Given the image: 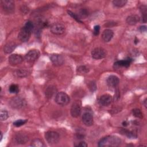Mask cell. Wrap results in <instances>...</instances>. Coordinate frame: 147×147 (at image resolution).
<instances>
[{"label":"cell","instance_id":"ac0fdd59","mask_svg":"<svg viewBox=\"0 0 147 147\" xmlns=\"http://www.w3.org/2000/svg\"><path fill=\"white\" fill-rule=\"evenodd\" d=\"M126 21L127 24L130 25H136L140 21V17L138 15L131 14L129 16L126 18Z\"/></svg>","mask_w":147,"mask_h":147},{"label":"cell","instance_id":"74e56055","mask_svg":"<svg viewBox=\"0 0 147 147\" xmlns=\"http://www.w3.org/2000/svg\"><path fill=\"white\" fill-rule=\"evenodd\" d=\"M143 102H144L143 104H144V106H145V107H146V106H147V104H146V98H145V99H144V100Z\"/></svg>","mask_w":147,"mask_h":147},{"label":"cell","instance_id":"7c38bea8","mask_svg":"<svg viewBox=\"0 0 147 147\" xmlns=\"http://www.w3.org/2000/svg\"><path fill=\"white\" fill-rule=\"evenodd\" d=\"M50 30L53 34L56 35H60L64 33L65 28L61 24H55L51 27Z\"/></svg>","mask_w":147,"mask_h":147},{"label":"cell","instance_id":"ba28073f","mask_svg":"<svg viewBox=\"0 0 147 147\" xmlns=\"http://www.w3.org/2000/svg\"><path fill=\"white\" fill-rule=\"evenodd\" d=\"M40 56V52L38 50L32 49L29 51L25 56V59L27 62L32 63L36 61Z\"/></svg>","mask_w":147,"mask_h":147},{"label":"cell","instance_id":"d4e9b609","mask_svg":"<svg viewBox=\"0 0 147 147\" xmlns=\"http://www.w3.org/2000/svg\"><path fill=\"white\" fill-rule=\"evenodd\" d=\"M127 3L126 0H114L113 1V5L118 7H121L124 6Z\"/></svg>","mask_w":147,"mask_h":147},{"label":"cell","instance_id":"9a60e30c","mask_svg":"<svg viewBox=\"0 0 147 147\" xmlns=\"http://www.w3.org/2000/svg\"><path fill=\"white\" fill-rule=\"evenodd\" d=\"M106 83H107V84L109 87H115L118 85V84L119 83V78L118 76H117L115 75H111L107 78V79L106 80Z\"/></svg>","mask_w":147,"mask_h":147},{"label":"cell","instance_id":"8d00e7d4","mask_svg":"<svg viewBox=\"0 0 147 147\" xmlns=\"http://www.w3.org/2000/svg\"><path fill=\"white\" fill-rule=\"evenodd\" d=\"M139 30H140L141 32H146V26H145V25L141 26H140V28H139Z\"/></svg>","mask_w":147,"mask_h":147},{"label":"cell","instance_id":"7402d4cb","mask_svg":"<svg viewBox=\"0 0 147 147\" xmlns=\"http://www.w3.org/2000/svg\"><path fill=\"white\" fill-rule=\"evenodd\" d=\"M56 88L54 86H51L48 87L45 90V95L47 98H51L56 92Z\"/></svg>","mask_w":147,"mask_h":147},{"label":"cell","instance_id":"1f68e13d","mask_svg":"<svg viewBox=\"0 0 147 147\" xmlns=\"http://www.w3.org/2000/svg\"><path fill=\"white\" fill-rule=\"evenodd\" d=\"M68 14L72 17L74 19H75L77 22H80V23H82V21L80 20V18L78 17V15H76L75 13H74V12L70 11V10H68Z\"/></svg>","mask_w":147,"mask_h":147},{"label":"cell","instance_id":"3957f363","mask_svg":"<svg viewBox=\"0 0 147 147\" xmlns=\"http://www.w3.org/2000/svg\"><path fill=\"white\" fill-rule=\"evenodd\" d=\"M70 101L69 96L64 92H59L55 96V102L60 106H65Z\"/></svg>","mask_w":147,"mask_h":147},{"label":"cell","instance_id":"ffe728a7","mask_svg":"<svg viewBox=\"0 0 147 147\" xmlns=\"http://www.w3.org/2000/svg\"><path fill=\"white\" fill-rule=\"evenodd\" d=\"M36 24L39 28H45L48 25V23L47 20L45 19L44 18H43L42 17H37V18H36Z\"/></svg>","mask_w":147,"mask_h":147},{"label":"cell","instance_id":"d590c367","mask_svg":"<svg viewBox=\"0 0 147 147\" xmlns=\"http://www.w3.org/2000/svg\"><path fill=\"white\" fill-rule=\"evenodd\" d=\"M75 146H81V147H86V146H87L88 145L84 141H80L77 145H75Z\"/></svg>","mask_w":147,"mask_h":147},{"label":"cell","instance_id":"4fadbf2b","mask_svg":"<svg viewBox=\"0 0 147 147\" xmlns=\"http://www.w3.org/2000/svg\"><path fill=\"white\" fill-rule=\"evenodd\" d=\"M113 101L112 96L108 94L102 95L99 99V103L103 106H107L111 103Z\"/></svg>","mask_w":147,"mask_h":147},{"label":"cell","instance_id":"f1b7e54d","mask_svg":"<svg viewBox=\"0 0 147 147\" xmlns=\"http://www.w3.org/2000/svg\"><path fill=\"white\" fill-rule=\"evenodd\" d=\"M9 90V92L10 93L17 94L19 91V87H18V86L17 84H11L10 86Z\"/></svg>","mask_w":147,"mask_h":147},{"label":"cell","instance_id":"7a4b0ae2","mask_svg":"<svg viewBox=\"0 0 147 147\" xmlns=\"http://www.w3.org/2000/svg\"><path fill=\"white\" fill-rule=\"evenodd\" d=\"M121 144V140L117 136H108L102 138L98 142L99 146H118Z\"/></svg>","mask_w":147,"mask_h":147},{"label":"cell","instance_id":"d6a6232c","mask_svg":"<svg viewBox=\"0 0 147 147\" xmlns=\"http://www.w3.org/2000/svg\"><path fill=\"white\" fill-rule=\"evenodd\" d=\"M79 15L81 18H86L88 15V12L86 9H81L79 11Z\"/></svg>","mask_w":147,"mask_h":147},{"label":"cell","instance_id":"d6986e66","mask_svg":"<svg viewBox=\"0 0 147 147\" xmlns=\"http://www.w3.org/2000/svg\"><path fill=\"white\" fill-rule=\"evenodd\" d=\"M15 140L18 144H23L26 143L28 140V137L24 134H17L15 136Z\"/></svg>","mask_w":147,"mask_h":147},{"label":"cell","instance_id":"83f0119b","mask_svg":"<svg viewBox=\"0 0 147 147\" xmlns=\"http://www.w3.org/2000/svg\"><path fill=\"white\" fill-rule=\"evenodd\" d=\"M132 113L133 115L136 117V118H142L143 114L141 111L139 109H134L132 110Z\"/></svg>","mask_w":147,"mask_h":147},{"label":"cell","instance_id":"5bb4252c","mask_svg":"<svg viewBox=\"0 0 147 147\" xmlns=\"http://www.w3.org/2000/svg\"><path fill=\"white\" fill-rule=\"evenodd\" d=\"M9 62L11 65H16L23 61L22 57L18 54H12L9 57Z\"/></svg>","mask_w":147,"mask_h":147},{"label":"cell","instance_id":"30bf717a","mask_svg":"<svg viewBox=\"0 0 147 147\" xmlns=\"http://www.w3.org/2000/svg\"><path fill=\"white\" fill-rule=\"evenodd\" d=\"M71 114L74 118L78 117L81 114V105L79 101H76L71 106Z\"/></svg>","mask_w":147,"mask_h":147},{"label":"cell","instance_id":"5b68a950","mask_svg":"<svg viewBox=\"0 0 147 147\" xmlns=\"http://www.w3.org/2000/svg\"><path fill=\"white\" fill-rule=\"evenodd\" d=\"M10 105L13 109H18L25 106L26 105V102L23 98L16 96L10 100Z\"/></svg>","mask_w":147,"mask_h":147},{"label":"cell","instance_id":"52a82bcc","mask_svg":"<svg viewBox=\"0 0 147 147\" xmlns=\"http://www.w3.org/2000/svg\"><path fill=\"white\" fill-rule=\"evenodd\" d=\"M1 4L3 10L7 13H11L14 11L15 5L14 2L11 0H2Z\"/></svg>","mask_w":147,"mask_h":147},{"label":"cell","instance_id":"484cf974","mask_svg":"<svg viewBox=\"0 0 147 147\" xmlns=\"http://www.w3.org/2000/svg\"><path fill=\"white\" fill-rule=\"evenodd\" d=\"M89 71L88 68L85 65H80L77 68V72L79 74H84L88 73Z\"/></svg>","mask_w":147,"mask_h":147},{"label":"cell","instance_id":"e0dca14e","mask_svg":"<svg viewBox=\"0 0 147 147\" xmlns=\"http://www.w3.org/2000/svg\"><path fill=\"white\" fill-rule=\"evenodd\" d=\"M131 62V59H125L120 61H117L114 63V67L115 68H119V67H128Z\"/></svg>","mask_w":147,"mask_h":147},{"label":"cell","instance_id":"f35d334b","mask_svg":"<svg viewBox=\"0 0 147 147\" xmlns=\"http://www.w3.org/2000/svg\"><path fill=\"white\" fill-rule=\"evenodd\" d=\"M127 124H128V123L125 121H124L123 123H122V125L124 126H127Z\"/></svg>","mask_w":147,"mask_h":147},{"label":"cell","instance_id":"44dd1931","mask_svg":"<svg viewBox=\"0 0 147 147\" xmlns=\"http://www.w3.org/2000/svg\"><path fill=\"white\" fill-rule=\"evenodd\" d=\"M16 44L15 42H10L7 43L3 47V51L6 53H10L16 48Z\"/></svg>","mask_w":147,"mask_h":147},{"label":"cell","instance_id":"4316f807","mask_svg":"<svg viewBox=\"0 0 147 147\" xmlns=\"http://www.w3.org/2000/svg\"><path fill=\"white\" fill-rule=\"evenodd\" d=\"M30 74V72L27 70V69H21L17 71V74L19 77L22 78V77H25L26 76H28L29 74Z\"/></svg>","mask_w":147,"mask_h":147},{"label":"cell","instance_id":"9c48e42d","mask_svg":"<svg viewBox=\"0 0 147 147\" xmlns=\"http://www.w3.org/2000/svg\"><path fill=\"white\" fill-rule=\"evenodd\" d=\"M83 123L87 126H90L94 123L93 115L91 111H86L84 112L82 117Z\"/></svg>","mask_w":147,"mask_h":147},{"label":"cell","instance_id":"f546056e","mask_svg":"<svg viewBox=\"0 0 147 147\" xmlns=\"http://www.w3.org/2000/svg\"><path fill=\"white\" fill-rule=\"evenodd\" d=\"M9 117V114L8 112L6 110H1V113H0V119L1 121H5Z\"/></svg>","mask_w":147,"mask_h":147},{"label":"cell","instance_id":"8992f818","mask_svg":"<svg viewBox=\"0 0 147 147\" xmlns=\"http://www.w3.org/2000/svg\"><path fill=\"white\" fill-rule=\"evenodd\" d=\"M91 56L93 59L96 60L103 59L106 56V51L103 48H95L91 52Z\"/></svg>","mask_w":147,"mask_h":147},{"label":"cell","instance_id":"603a6c76","mask_svg":"<svg viewBox=\"0 0 147 147\" xmlns=\"http://www.w3.org/2000/svg\"><path fill=\"white\" fill-rule=\"evenodd\" d=\"M140 11L142 14V21L145 23L146 21V13H147V7L145 5H142L140 7Z\"/></svg>","mask_w":147,"mask_h":147},{"label":"cell","instance_id":"836d02e7","mask_svg":"<svg viewBox=\"0 0 147 147\" xmlns=\"http://www.w3.org/2000/svg\"><path fill=\"white\" fill-rule=\"evenodd\" d=\"M88 88L91 91H94L96 89V84L94 82H90L88 84Z\"/></svg>","mask_w":147,"mask_h":147},{"label":"cell","instance_id":"6da1fadb","mask_svg":"<svg viewBox=\"0 0 147 147\" xmlns=\"http://www.w3.org/2000/svg\"><path fill=\"white\" fill-rule=\"evenodd\" d=\"M34 29V24L32 22L29 21L25 25L21 28L20 32L18 33V37L22 42L28 41L31 36L32 32Z\"/></svg>","mask_w":147,"mask_h":147},{"label":"cell","instance_id":"cb8c5ba5","mask_svg":"<svg viewBox=\"0 0 147 147\" xmlns=\"http://www.w3.org/2000/svg\"><path fill=\"white\" fill-rule=\"evenodd\" d=\"M31 146L35 147H43L44 146V144L41 140L38 138H36L32 140L31 142Z\"/></svg>","mask_w":147,"mask_h":147},{"label":"cell","instance_id":"8fae6325","mask_svg":"<svg viewBox=\"0 0 147 147\" xmlns=\"http://www.w3.org/2000/svg\"><path fill=\"white\" fill-rule=\"evenodd\" d=\"M50 60L52 64L56 66H60L61 65L64 61V59L63 57L57 53H54L51 55L50 56Z\"/></svg>","mask_w":147,"mask_h":147},{"label":"cell","instance_id":"4dcf8cb0","mask_svg":"<svg viewBox=\"0 0 147 147\" xmlns=\"http://www.w3.org/2000/svg\"><path fill=\"white\" fill-rule=\"evenodd\" d=\"M27 120L26 119H18L16 121L13 122V125L17 127H20L23 125H24L25 123H26Z\"/></svg>","mask_w":147,"mask_h":147},{"label":"cell","instance_id":"2e32d148","mask_svg":"<svg viewBox=\"0 0 147 147\" xmlns=\"http://www.w3.org/2000/svg\"><path fill=\"white\" fill-rule=\"evenodd\" d=\"M114 35V32L112 30L110 29H105L102 34V40L106 42H109L113 38Z\"/></svg>","mask_w":147,"mask_h":147},{"label":"cell","instance_id":"277c9868","mask_svg":"<svg viewBox=\"0 0 147 147\" xmlns=\"http://www.w3.org/2000/svg\"><path fill=\"white\" fill-rule=\"evenodd\" d=\"M45 138L49 144H55L59 142L60 136L56 131H48L45 134Z\"/></svg>","mask_w":147,"mask_h":147},{"label":"cell","instance_id":"e575fe53","mask_svg":"<svg viewBox=\"0 0 147 147\" xmlns=\"http://www.w3.org/2000/svg\"><path fill=\"white\" fill-rule=\"evenodd\" d=\"M99 31H100V26L99 25H95L94 27V31H93L94 34L95 36L98 35L99 33Z\"/></svg>","mask_w":147,"mask_h":147},{"label":"cell","instance_id":"ab89813d","mask_svg":"<svg viewBox=\"0 0 147 147\" xmlns=\"http://www.w3.org/2000/svg\"><path fill=\"white\" fill-rule=\"evenodd\" d=\"M2 137H3V134H2V132H1V141L2 140Z\"/></svg>","mask_w":147,"mask_h":147}]
</instances>
